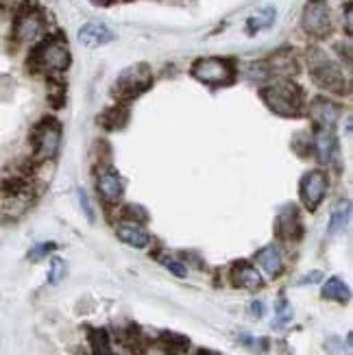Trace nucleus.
<instances>
[{"label":"nucleus","mask_w":353,"mask_h":355,"mask_svg":"<svg viewBox=\"0 0 353 355\" xmlns=\"http://www.w3.org/2000/svg\"><path fill=\"white\" fill-rule=\"evenodd\" d=\"M72 64V53L64 31H49L44 37L28 46L24 68L33 76H61Z\"/></svg>","instance_id":"1"},{"label":"nucleus","mask_w":353,"mask_h":355,"mask_svg":"<svg viewBox=\"0 0 353 355\" xmlns=\"http://www.w3.org/2000/svg\"><path fill=\"white\" fill-rule=\"evenodd\" d=\"M11 9V28H9V49L15 53L22 46L35 44L49 33V13L37 0H15Z\"/></svg>","instance_id":"2"},{"label":"nucleus","mask_w":353,"mask_h":355,"mask_svg":"<svg viewBox=\"0 0 353 355\" xmlns=\"http://www.w3.org/2000/svg\"><path fill=\"white\" fill-rule=\"evenodd\" d=\"M305 64H308V72L316 87H320L334 96L349 94V79L345 70L341 68L338 61H334L323 49L310 46V49L305 51Z\"/></svg>","instance_id":"3"},{"label":"nucleus","mask_w":353,"mask_h":355,"mask_svg":"<svg viewBox=\"0 0 353 355\" xmlns=\"http://www.w3.org/2000/svg\"><path fill=\"white\" fill-rule=\"evenodd\" d=\"M259 98L273 114L282 118H299L305 112V92L293 79H273L259 87Z\"/></svg>","instance_id":"4"},{"label":"nucleus","mask_w":353,"mask_h":355,"mask_svg":"<svg viewBox=\"0 0 353 355\" xmlns=\"http://www.w3.org/2000/svg\"><path fill=\"white\" fill-rule=\"evenodd\" d=\"M61 135H64V125H61L57 116H42L35 122L28 133V144L37 164H46L57 157Z\"/></svg>","instance_id":"5"},{"label":"nucleus","mask_w":353,"mask_h":355,"mask_svg":"<svg viewBox=\"0 0 353 355\" xmlns=\"http://www.w3.org/2000/svg\"><path fill=\"white\" fill-rule=\"evenodd\" d=\"M192 79L209 87H227L238 79V66L232 57H198L190 66Z\"/></svg>","instance_id":"6"},{"label":"nucleus","mask_w":353,"mask_h":355,"mask_svg":"<svg viewBox=\"0 0 353 355\" xmlns=\"http://www.w3.org/2000/svg\"><path fill=\"white\" fill-rule=\"evenodd\" d=\"M153 81L155 79H153V70L148 64H133L118 74L116 83L112 85V94L116 103L129 105L137 96H142L144 92H148L153 87Z\"/></svg>","instance_id":"7"},{"label":"nucleus","mask_w":353,"mask_h":355,"mask_svg":"<svg viewBox=\"0 0 353 355\" xmlns=\"http://www.w3.org/2000/svg\"><path fill=\"white\" fill-rule=\"evenodd\" d=\"M301 28L312 40H327L334 33V15L327 0H308L301 15Z\"/></svg>","instance_id":"8"},{"label":"nucleus","mask_w":353,"mask_h":355,"mask_svg":"<svg viewBox=\"0 0 353 355\" xmlns=\"http://www.w3.org/2000/svg\"><path fill=\"white\" fill-rule=\"evenodd\" d=\"M327 190H329V179L327 173L320 171V168L308 171L299 181V198L308 211H316L320 207V203L327 196Z\"/></svg>","instance_id":"9"},{"label":"nucleus","mask_w":353,"mask_h":355,"mask_svg":"<svg viewBox=\"0 0 353 355\" xmlns=\"http://www.w3.org/2000/svg\"><path fill=\"white\" fill-rule=\"evenodd\" d=\"M96 192L105 205H118L120 198L125 196V179H122L112 166H98Z\"/></svg>","instance_id":"10"},{"label":"nucleus","mask_w":353,"mask_h":355,"mask_svg":"<svg viewBox=\"0 0 353 355\" xmlns=\"http://www.w3.org/2000/svg\"><path fill=\"white\" fill-rule=\"evenodd\" d=\"M275 234L284 242H299L303 238V220L297 205H284L275 220Z\"/></svg>","instance_id":"11"},{"label":"nucleus","mask_w":353,"mask_h":355,"mask_svg":"<svg viewBox=\"0 0 353 355\" xmlns=\"http://www.w3.org/2000/svg\"><path fill=\"white\" fill-rule=\"evenodd\" d=\"M264 68L268 72V79H293L301 70L295 51H290V49H282L275 55H270L264 61Z\"/></svg>","instance_id":"12"},{"label":"nucleus","mask_w":353,"mask_h":355,"mask_svg":"<svg viewBox=\"0 0 353 355\" xmlns=\"http://www.w3.org/2000/svg\"><path fill=\"white\" fill-rule=\"evenodd\" d=\"M308 114L320 129H336V125H338V120L343 116V107L338 103H334L332 98L316 96L308 105Z\"/></svg>","instance_id":"13"},{"label":"nucleus","mask_w":353,"mask_h":355,"mask_svg":"<svg viewBox=\"0 0 353 355\" xmlns=\"http://www.w3.org/2000/svg\"><path fill=\"white\" fill-rule=\"evenodd\" d=\"M229 279H232V286L236 288H244V290H259L264 286L262 275L257 272V268L249 261H236L229 270Z\"/></svg>","instance_id":"14"},{"label":"nucleus","mask_w":353,"mask_h":355,"mask_svg":"<svg viewBox=\"0 0 353 355\" xmlns=\"http://www.w3.org/2000/svg\"><path fill=\"white\" fill-rule=\"evenodd\" d=\"M312 148L316 153V159L323 166H329L336 159V155H338V140H336L334 129H318Z\"/></svg>","instance_id":"15"},{"label":"nucleus","mask_w":353,"mask_h":355,"mask_svg":"<svg viewBox=\"0 0 353 355\" xmlns=\"http://www.w3.org/2000/svg\"><path fill=\"white\" fill-rule=\"evenodd\" d=\"M114 31L103 22H87L79 28V42L87 49H98V46L114 42Z\"/></svg>","instance_id":"16"},{"label":"nucleus","mask_w":353,"mask_h":355,"mask_svg":"<svg viewBox=\"0 0 353 355\" xmlns=\"http://www.w3.org/2000/svg\"><path fill=\"white\" fill-rule=\"evenodd\" d=\"M28 192H31V179L20 171L0 179V194L7 200H26Z\"/></svg>","instance_id":"17"},{"label":"nucleus","mask_w":353,"mask_h":355,"mask_svg":"<svg viewBox=\"0 0 353 355\" xmlns=\"http://www.w3.org/2000/svg\"><path fill=\"white\" fill-rule=\"evenodd\" d=\"M96 122L105 131H118L122 127H127V122H129V105L116 103L112 107H107V110L98 116Z\"/></svg>","instance_id":"18"},{"label":"nucleus","mask_w":353,"mask_h":355,"mask_svg":"<svg viewBox=\"0 0 353 355\" xmlns=\"http://www.w3.org/2000/svg\"><path fill=\"white\" fill-rule=\"evenodd\" d=\"M255 259L257 264L262 266V270L268 275V277H279L284 272V257H282V251L277 249V246H264V249H259L255 253Z\"/></svg>","instance_id":"19"},{"label":"nucleus","mask_w":353,"mask_h":355,"mask_svg":"<svg viewBox=\"0 0 353 355\" xmlns=\"http://www.w3.org/2000/svg\"><path fill=\"white\" fill-rule=\"evenodd\" d=\"M116 236H118L120 242L133 246V249H146V246L150 244V236L146 234V231L140 225H133V223L118 225L116 227Z\"/></svg>","instance_id":"20"},{"label":"nucleus","mask_w":353,"mask_h":355,"mask_svg":"<svg viewBox=\"0 0 353 355\" xmlns=\"http://www.w3.org/2000/svg\"><path fill=\"white\" fill-rule=\"evenodd\" d=\"M157 347L164 355H186L190 351V338L175 331H162L157 338Z\"/></svg>","instance_id":"21"},{"label":"nucleus","mask_w":353,"mask_h":355,"mask_svg":"<svg viewBox=\"0 0 353 355\" xmlns=\"http://www.w3.org/2000/svg\"><path fill=\"white\" fill-rule=\"evenodd\" d=\"M118 340H120V345L125 347L131 355H144L146 349H148V340L144 338L142 329L137 327V325H129L125 331H120L118 334Z\"/></svg>","instance_id":"22"},{"label":"nucleus","mask_w":353,"mask_h":355,"mask_svg":"<svg viewBox=\"0 0 353 355\" xmlns=\"http://www.w3.org/2000/svg\"><path fill=\"white\" fill-rule=\"evenodd\" d=\"M46 85H49V94H46V98H49V105L51 110H61V107L66 105V81H64V74L61 76H49L46 79Z\"/></svg>","instance_id":"23"},{"label":"nucleus","mask_w":353,"mask_h":355,"mask_svg":"<svg viewBox=\"0 0 353 355\" xmlns=\"http://www.w3.org/2000/svg\"><path fill=\"white\" fill-rule=\"evenodd\" d=\"M87 343L94 355H116L112 349V338L107 329H89L87 331Z\"/></svg>","instance_id":"24"},{"label":"nucleus","mask_w":353,"mask_h":355,"mask_svg":"<svg viewBox=\"0 0 353 355\" xmlns=\"http://www.w3.org/2000/svg\"><path fill=\"white\" fill-rule=\"evenodd\" d=\"M323 299L336 301V303H347L351 299V290L343 279H338V277H332V279H327L325 286H323Z\"/></svg>","instance_id":"25"},{"label":"nucleus","mask_w":353,"mask_h":355,"mask_svg":"<svg viewBox=\"0 0 353 355\" xmlns=\"http://www.w3.org/2000/svg\"><path fill=\"white\" fill-rule=\"evenodd\" d=\"M275 15H277V13H275L273 7L259 9L255 15H251V18L247 20V33H249V35H255V33H259V31L270 28L273 22H275Z\"/></svg>","instance_id":"26"},{"label":"nucleus","mask_w":353,"mask_h":355,"mask_svg":"<svg viewBox=\"0 0 353 355\" xmlns=\"http://www.w3.org/2000/svg\"><path fill=\"white\" fill-rule=\"evenodd\" d=\"M349 216H351V207H349V203L345 200V203L336 207L334 214H332V220H329V236L341 234V231H343V229L347 227V223H349Z\"/></svg>","instance_id":"27"},{"label":"nucleus","mask_w":353,"mask_h":355,"mask_svg":"<svg viewBox=\"0 0 353 355\" xmlns=\"http://www.w3.org/2000/svg\"><path fill=\"white\" fill-rule=\"evenodd\" d=\"M120 218L127 223H133V225H144V223H148V211L137 203H127L120 209Z\"/></svg>","instance_id":"28"},{"label":"nucleus","mask_w":353,"mask_h":355,"mask_svg":"<svg viewBox=\"0 0 353 355\" xmlns=\"http://www.w3.org/2000/svg\"><path fill=\"white\" fill-rule=\"evenodd\" d=\"M53 251H57V244L55 242H42V244H35L33 249H31L28 253H26V257H28V261H42L44 257H49Z\"/></svg>","instance_id":"29"},{"label":"nucleus","mask_w":353,"mask_h":355,"mask_svg":"<svg viewBox=\"0 0 353 355\" xmlns=\"http://www.w3.org/2000/svg\"><path fill=\"white\" fill-rule=\"evenodd\" d=\"M66 270H68L66 261L61 259V257H53L51 259V270H49V284L51 286H57L66 277Z\"/></svg>","instance_id":"30"},{"label":"nucleus","mask_w":353,"mask_h":355,"mask_svg":"<svg viewBox=\"0 0 353 355\" xmlns=\"http://www.w3.org/2000/svg\"><path fill=\"white\" fill-rule=\"evenodd\" d=\"M162 264L171 270L175 277H186L188 275V268H186V264H183V261H179V259H175V257H162L160 259Z\"/></svg>","instance_id":"31"},{"label":"nucleus","mask_w":353,"mask_h":355,"mask_svg":"<svg viewBox=\"0 0 353 355\" xmlns=\"http://www.w3.org/2000/svg\"><path fill=\"white\" fill-rule=\"evenodd\" d=\"M79 203H81V209L85 214L87 223H96V216H94V209H92V203H89V196L85 190H79Z\"/></svg>","instance_id":"32"},{"label":"nucleus","mask_w":353,"mask_h":355,"mask_svg":"<svg viewBox=\"0 0 353 355\" xmlns=\"http://www.w3.org/2000/svg\"><path fill=\"white\" fill-rule=\"evenodd\" d=\"M325 349H327L329 355H349V345L343 347L341 338H329V340L325 343Z\"/></svg>","instance_id":"33"},{"label":"nucleus","mask_w":353,"mask_h":355,"mask_svg":"<svg viewBox=\"0 0 353 355\" xmlns=\"http://www.w3.org/2000/svg\"><path fill=\"white\" fill-rule=\"evenodd\" d=\"M277 322H275V325H284V322L286 320H290V318H293V307H290L284 299L277 303Z\"/></svg>","instance_id":"34"},{"label":"nucleus","mask_w":353,"mask_h":355,"mask_svg":"<svg viewBox=\"0 0 353 355\" xmlns=\"http://www.w3.org/2000/svg\"><path fill=\"white\" fill-rule=\"evenodd\" d=\"M262 314H264V303L262 301H253L251 303V316L262 318Z\"/></svg>","instance_id":"35"},{"label":"nucleus","mask_w":353,"mask_h":355,"mask_svg":"<svg viewBox=\"0 0 353 355\" xmlns=\"http://www.w3.org/2000/svg\"><path fill=\"white\" fill-rule=\"evenodd\" d=\"M351 11H353V7H351V3H347L345 5V31L349 37H351Z\"/></svg>","instance_id":"36"},{"label":"nucleus","mask_w":353,"mask_h":355,"mask_svg":"<svg viewBox=\"0 0 353 355\" xmlns=\"http://www.w3.org/2000/svg\"><path fill=\"white\" fill-rule=\"evenodd\" d=\"M320 277H323V275H320L318 270H314V272H310V275H305L299 284H301V286H303V284H316V282H320Z\"/></svg>","instance_id":"37"},{"label":"nucleus","mask_w":353,"mask_h":355,"mask_svg":"<svg viewBox=\"0 0 353 355\" xmlns=\"http://www.w3.org/2000/svg\"><path fill=\"white\" fill-rule=\"evenodd\" d=\"M89 3L94 7H112V5H116V0H89Z\"/></svg>","instance_id":"38"},{"label":"nucleus","mask_w":353,"mask_h":355,"mask_svg":"<svg viewBox=\"0 0 353 355\" xmlns=\"http://www.w3.org/2000/svg\"><path fill=\"white\" fill-rule=\"evenodd\" d=\"M194 355H223V353H216V351H209V349H201V351H196Z\"/></svg>","instance_id":"39"},{"label":"nucleus","mask_w":353,"mask_h":355,"mask_svg":"<svg viewBox=\"0 0 353 355\" xmlns=\"http://www.w3.org/2000/svg\"><path fill=\"white\" fill-rule=\"evenodd\" d=\"M5 7H9V0H0V9H5Z\"/></svg>","instance_id":"40"},{"label":"nucleus","mask_w":353,"mask_h":355,"mask_svg":"<svg viewBox=\"0 0 353 355\" xmlns=\"http://www.w3.org/2000/svg\"><path fill=\"white\" fill-rule=\"evenodd\" d=\"M125 3H133V0H125Z\"/></svg>","instance_id":"41"}]
</instances>
